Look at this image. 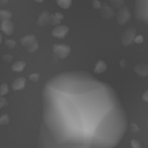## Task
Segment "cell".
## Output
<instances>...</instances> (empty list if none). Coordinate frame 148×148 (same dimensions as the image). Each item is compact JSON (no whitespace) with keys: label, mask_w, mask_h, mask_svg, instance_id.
Segmentation results:
<instances>
[{"label":"cell","mask_w":148,"mask_h":148,"mask_svg":"<svg viewBox=\"0 0 148 148\" xmlns=\"http://www.w3.org/2000/svg\"><path fill=\"white\" fill-rule=\"evenodd\" d=\"M42 124L59 145L115 148L127 116L115 90L87 72L67 71L47 80L41 92Z\"/></svg>","instance_id":"cell-1"},{"label":"cell","mask_w":148,"mask_h":148,"mask_svg":"<svg viewBox=\"0 0 148 148\" xmlns=\"http://www.w3.org/2000/svg\"><path fill=\"white\" fill-rule=\"evenodd\" d=\"M37 148H91L87 145H59L55 143L49 134L44 124H41L39 137L37 140Z\"/></svg>","instance_id":"cell-2"},{"label":"cell","mask_w":148,"mask_h":148,"mask_svg":"<svg viewBox=\"0 0 148 148\" xmlns=\"http://www.w3.org/2000/svg\"><path fill=\"white\" fill-rule=\"evenodd\" d=\"M134 15L136 20L148 27V0L136 1Z\"/></svg>","instance_id":"cell-3"},{"label":"cell","mask_w":148,"mask_h":148,"mask_svg":"<svg viewBox=\"0 0 148 148\" xmlns=\"http://www.w3.org/2000/svg\"><path fill=\"white\" fill-rule=\"evenodd\" d=\"M52 52L57 58L65 59L71 54V49L66 43H55L52 46Z\"/></svg>","instance_id":"cell-4"},{"label":"cell","mask_w":148,"mask_h":148,"mask_svg":"<svg viewBox=\"0 0 148 148\" xmlns=\"http://www.w3.org/2000/svg\"><path fill=\"white\" fill-rule=\"evenodd\" d=\"M136 36V30L134 27H129L121 35L120 42L122 46L128 47L134 43V39Z\"/></svg>","instance_id":"cell-5"},{"label":"cell","mask_w":148,"mask_h":148,"mask_svg":"<svg viewBox=\"0 0 148 148\" xmlns=\"http://www.w3.org/2000/svg\"><path fill=\"white\" fill-rule=\"evenodd\" d=\"M115 18L119 25H123L131 19L130 10L128 6L124 5L115 13Z\"/></svg>","instance_id":"cell-6"},{"label":"cell","mask_w":148,"mask_h":148,"mask_svg":"<svg viewBox=\"0 0 148 148\" xmlns=\"http://www.w3.org/2000/svg\"><path fill=\"white\" fill-rule=\"evenodd\" d=\"M100 14L102 18L104 19V20H110V19H113V17H115V12L114 9L106 2L102 3V4Z\"/></svg>","instance_id":"cell-7"},{"label":"cell","mask_w":148,"mask_h":148,"mask_svg":"<svg viewBox=\"0 0 148 148\" xmlns=\"http://www.w3.org/2000/svg\"><path fill=\"white\" fill-rule=\"evenodd\" d=\"M69 27L65 25H59L56 26L52 31V36L58 39L65 38V36L69 33Z\"/></svg>","instance_id":"cell-8"},{"label":"cell","mask_w":148,"mask_h":148,"mask_svg":"<svg viewBox=\"0 0 148 148\" xmlns=\"http://www.w3.org/2000/svg\"><path fill=\"white\" fill-rule=\"evenodd\" d=\"M133 72L138 77L145 78L148 77V64L146 63H139L133 68Z\"/></svg>","instance_id":"cell-9"},{"label":"cell","mask_w":148,"mask_h":148,"mask_svg":"<svg viewBox=\"0 0 148 148\" xmlns=\"http://www.w3.org/2000/svg\"><path fill=\"white\" fill-rule=\"evenodd\" d=\"M37 25L40 27H45L51 24V14L46 10L42 11L38 17Z\"/></svg>","instance_id":"cell-10"},{"label":"cell","mask_w":148,"mask_h":148,"mask_svg":"<svg viewBox=\"0 0 148 148\" xmlns=\"http://www.w3.org/2000/svg\"><path fill=\"white\" fill-rule=\"evenodd\" d=\"M0 30L7 36H11L14 32V23L11 20L0 23Z\"/></svg>","instance_id":"cell-11"},{"label":"cell","mask_w":148,"mask_h":148,"mask_svg":"<svg viewBox=\"0 0 148 148\" xmlns=\"http://www.w3.org/2000/svg\"><path fill=\"white\" fill-rule=\"evenodd\" d=\"M37 40L36 37L33 34H28L20 38V43L24 47L28 49Z\"/></svg>","instance_id":"cell-12"},{"label":"cell","mask_w":148,"mask_h":148,"mask_svg":"<svg viewBox=\"0 0 148 148\" xmlns=\"http://www.w3.org/2000/svg\"><path fill=\"white\" fill-rule=\"evenodd\" d=\"M26 78L24 77H20L13 81L12 88L14 91H20L26 88Z\"/></svg>","instance_id":"cell-13"},{"label":"cell","mask_w":148,"mask_h":148,"mask_svg":"<svg viewBox=\"0 0 148 148\" xmlns=\"http://www.w3.org/2000/svg\"><path fill=\"white\" fill-rule=\"evenodd\" d=\"M107 69V64L105 63V62L102 60H99L97 61V63L95 64L94 67V74H102L103 72H105Z\"/></svg>","instance_id":"cell-14"},{"label":"cell","mask_w":148,"mask_h":148,"mask_svg":"<svg viewBox=\"0 0 148 148\" xmlns=\"http://www.w3.org/2000/svg\"><path fill=\"white\" fill-rule=\"evenodd\" d=\"M26 66V63L24 61H17L15 62L12 66V70L15 72H22L24 70Z\"/></svg>","instance_id":"cell-15"},{"label":"cell","mask_w":148,"mask_h":148,"mask_svg":"<svg viewBox=\"0 0 148 148\" xmlns=\"http://www.w3.org/2000/svg\"><path fill=\"white\" fill-rule=\"evenodd\" d=\"M12 17V13L7 10H1L0 9V22L5 20H11Z\"/></svg>","instance_id":"cell-16"},{"label":"cell","mask_w":148,"mask_h":148,"mask_svg":"<svg viewBox=\"0 0 148 148\" xmlns=\"http://www.w3.org/2000/svg\"><path fill=\"white\" fill-rule=\"evenodd\" d=\"M56 3L60 8L63 10H68L72 5V1L71 0H57Z\"/></svg>","instance_id":"cell-17"},{"label":"cell","mask_w":148,"mask_h":148,"mask_svg":"<svg viewBox=\"0 0 148 148\" xmlns=\"http://www.w3.org/2000/svg\"><path fill=\"white\" fill-rule=\"evenodd\" d=\"M125 3H126V1H123V0H110V4L111 7L115 10H118L121 8L122 7H123Z\"/></svg>","instance_id":"cell-18"},{"label":"cell","mask_w":148,"mask_h":148,"mask_svg":"<svg viewBox=\"0 0 148 148\" xmlns=\"http://www.w3.org/2000/svg\"><path fill=\"white\" fill-rule=\"evenodd\" d=\"M9 92V86L7 83L3 82L0 85V96L4 97Z\"/></svg>","instance_id":"cell-19"},{"label":"cell","mask_w":148,"mask_h":148,"mask_svg":"<svg viewBox=\"0 0 148 148\" xmlns=\"http://www.w3.org/2000/svg\"><path fill=\"white\" fill-rule=\"evenodd\" d=\"M10 116L7 114H4L1 116H0V125L5 126L10 123Z\"/></svg>","instance_id":"cell-20"},{"label":"cell","mask_w":148,"mask_h":148,"mask_svg":"<svg viewBox=\"0 0 148 148\" xmlns=\"http://www.w3.org/2000/svg\"><path fill=\"white\" fill-rule=\"evenodd\" d=\"M4 44L7 46V49H13L17 45V42L13 39H6L4 40Z\"/></svg>","instance_id":"cell-21"},{"label":"cell","mask_w":148,"mask_h":148,"mask_svg":"<svg viewBox=\"0 0 148 148\" xmlns=\"http://www.w3.org/2000/svg\"><path fill=\"white\" fill-rule=\"evenodd\" d=\"M61 22H62V20L57 18L56 16L55 15V14H51V25H52L56 27V26L59 25Z\"/></svg>","instance_id":"cell-22"},{"label":"cell","mask_w":148,"mask_h":148,"mask_svg":"<svg viewBox=\"0 0 148 148\" xmlns=\"http://www.w3.org/2000/svg\"><path fill=\"white\" fill-rule=\"evenodd\" d=\"M39 77H40V75H39V74L37 73V72L30 74V75H29L28 76L29 79H30V81H32V82H38L39 79Z\"/></svg>","instance_id":"cell-23"},{"label":"cell","mask_w":148,"mask_h":148,"mask_svg":"<svg viewBox=\"0 0 148 148\" xmlns=\"http://www.w3.org/2000/svg\"><path fill=\"white\" fill-rule=\"evenodd\" d=\"M139 126L136 124H135L134 122L131 123L130 124V131L131 133H137L139 132Z\"/></svg>","instance_id":"cell-24"},{"label":"cell","mask_w":148,"mask_h":148,"mask_svg":"<svg viewBox=\"0 0 148 148\" xmlns=\"http://www.w3.org/2000/svg\"><path fill=\"white\" fill-rule=\"evenodd\" d=\"M38 49H39V43H38V40H36L30 47H29L28 49V51L29 53H33V52L36 51Z\"/></svg>","instance_id":"cell-25"},{"label":"cell","mask_w":148,"mask_h":148,"mask_svg":"<svg viewBox=\"0 0 148 148\" xmlns=\"http://www.w3.org/2000/svg\"><path fill=\"white\" fill-rule=\"evenodd\" d=\"M92 4V7L94 10H100L102 3L101 1H98V0H94V1H92V4Z\"/></svg>","instance_id":"cell-26"},{"label":"cell","mask_w":148,"mask_h":148,"mask_svg":"<svg viewBox=\"0 0 148 148\" xmlns=\"http://www.w3.org/2000/svg\"><path fill=\"white\" fill-rule=\"evenodd\" d=\"M2 59L7 63H10V62H12L13 60V56L12 55L10 54H5L2 56Z\"/></svg>","instance_id":"cell-27"},{"label":"cell","mask_w":148,"mask_h":148,"mask_svg":"<svg viewBox=\"0 0 148 148\" xmlns=\"http://www.w3.org/2000/svg\"><path fill=\"white\" fill-rule=\"evenodd\" d=\"M131 146L132 148H141L140 143L136 140H131Z\"/></svg>","instance_id":"cell-28"},{"label":"cell","mask_w":148,"mask_h":148,"mask_svg":"<svg viewBox=\"0 0 148 148\" xmlns=\"http://www.w3.org/2000/svg\"><path fill=\"white\" fill-rule=\"evenodd\" d=\"M7 105H8V102L7 100L4 97L0 96V108H4V107L7 106Z\"/></svg>","instance_id":"cell-29"},{"label":"cell","mask_w":148,"mask_h":148,"mask_svg":"<svg viewBox=\"0 0 148 148\" xmlns=\"http://www.w3.org/2000/svg\"><path fill=\"white\" fill-rule=\"evenodd\" d=\"M144 41V38L142 35H138L136 36L134 39V43L136 44H141V43H143Z\"/></svg>","instance_id":"cell-30"},{"label":"cell","mask_w":148,"mask_h":148,"mask_svg":"<svg viewBox=\"0 0 148 148\" xmlns=\"http://www.w3.org/2000/svg\"><path fill=\"white\" fill-rule=\"evenodd\" d=\"M142 98L145 102L147 103H148V90H147L144 92L143 95H142Z\"/></svg>","instance_id":"cell-31"},{"label":"cell","mask_w":148,"mask_h":148,"mask_svg":"<svg viewBox=\"0 0 148 148\" xmlns=\"http://www.w3.org/2000/svg\"><path fill=\"white\" fill-rule=\"evenodd\" d=\"M126 64H127V62H126V59H121L120 62H119V65H120V66L122 68V69H125L126 66Z\"/></svg>","instance_id":"cell-32"},{"label":"cell","mask_w":148,"mask_h":148,"mask_svg":"<svg viewBox=\"0 0 148 148\" xmlns=\"http://www.w3.org/2000/svg\"><path fill=\"white\" fill-rule=\"evenodd\" d=\"M55 15L56 16L57 18H58V19H59V20H63L64 15H63V14H62V13L59 12H57L55 13Z\"/></svg>","instance_id":"cell-33"},{"label":"cell","mask_w":148,"mask_h":148,"mask_svg":"<svg viewBox=\"0 0 148 148\" xmlns=\"http://www.w3.org/2000/svg\"><path fill=\"white\" fill-rule=\"evenodd\" d=\"M8 2H9L8 0H0V4H1V6L5 5V4Z\"/></svg>","instance_id":"cell-34"},{"label":"cell","mask_w":148,"mask_h":148,"mask_svg":"<svg viewBox=\"0 0 148 148\" xmlns=\"http://www.w3.org/2000/svg\"><path fill=\"white\" fill-rule=\"evenodd\" d=\"M2 39H3V38H2V36H1V33H0V44H1V42H2Z\"/></svg>","instance_id":"cell-35"},{"label":"cell","mask_w":148,"mask_h":148,"mask_svg":"<svg viewBox=\"0 0 148 148\" xmlns=\"http://www.w3.org/2000/svg\"><path fill=\"white\" fill-rule=\"evenodd\" d=\"M37 1V2H43V1Z\"/></svg>","instance_id":"cell-36"}]
</instances>
